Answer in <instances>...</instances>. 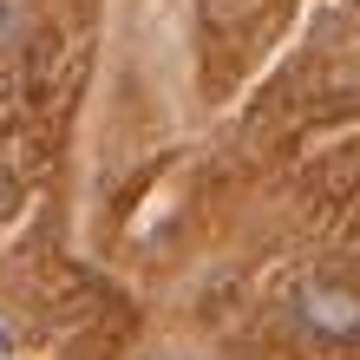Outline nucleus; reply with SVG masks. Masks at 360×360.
I'll return each mask as SVG.
<instances>
[{"instance_id": "1", "label": "nucleus", "mask_w": 360, "mask_h": 360, "mask_svg": "<svg viewBox=\"0 0 360 360\" xmlns=\"http://www.w3.org/2000/svg\"><path fill=\"white\" fill-rule=\"evenodd\" d=\"M0 354H7V334H0Z\"/></svg>"}]
</instances>
